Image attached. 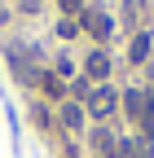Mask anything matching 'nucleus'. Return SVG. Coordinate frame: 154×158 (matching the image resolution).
Here are the masks:
<instances>
[{
    "instance_id": "nucleus-4",
    "label": "nucleus",
    "mask_w": 154,
    "mask_h": 158,
    "mask_svg": "<svg viewBox=\"0 0 154 158\" xmlns=\"http://www.w3.org/2000/svg\"><path fill=\"white\" fill-rule=\"evenodd\" d=\"M88 31H92V35H110V18H101V13H88Z\"/></svg>"
},
{
    "instance_id": "nucleus-7",
    "label": "nucleus",
    "mask_w": 154,
    "mask_h": 158,
    "mask_svg": "<svg viewBox=\"0 0 154 158\" xmlns=\"http://www.w3.org/2000/svg\"><path fill=\"white\" fill-rule=\"evenodd\" d=\"M62 118H66V123L75 127V123H79V106H62Z\"/></svg>"
},
{
    "instance_id": "nucleus-1",
    "label": "nucleus",
    "mask_w": 154,
    "mask_h": 158,
    "mask_svg": "<svg viewBox=\"0 0 154 158\" xmlns=\"http://www.w3.org/2000/svg\"><path fill=\"white\" fill-rule=\"evenodd\" d=\"M128 114H137L141 132L154 136V106H150V97H145V92H128Z\"/></svg>"
},
{
    "instance_id": "nucleus-6",
    "label": "nucleus",
    "mask_w": 154,
    "mask_h": 158,
    "mask_svg": "<svg viewBox=\"0 0 154 158\" xmlns=\"http://www.w3.org/2000/svg\"><path fill=\"white\" fill-rule=\"evenodd\" d=\"M123 158H150V149H145L141 141H128V149H123Z\"/></svg>"
},
{
    "instance_id": "nucleus-5",
    "label": "nucleus",
    "mask_w": 154,
    "mask_h": 158,
    "mask_svg": "<svg viewBox=\"0 0 154 158\" xmlns=\"http://www.w3.org/2000/svg\"><path fill=\"white\" fill-rule=\"evenodd\" d=\"M92 141H97V149H101V154H110V149H114V136H110L106 127H97V136H92Z\"/></svg>"
},
{
    "instance_id": "nucleus-2",
    "label": "nucleus",
    "mask_w": 154,
    "mask_h": 158,
    "mask_svg": "<svg viewBox=\"0 0 154 158\" xmlns=\"http://www.w3.org/2000/svg\"><path fill=\"white\" fill-rule=\"evenodd\" d=\"M106 70H110V57H106V53H92V57H88V75H92V79H106Z\"/></svg>"
},
{
    "instance_id": "nucleus-3",
    "label": "nucleus",
    "mask_w": 154,
    "mask_h": 158,
    "mask_svg": "<svg viewBox=\"0 0 154 158\" xmlns=\"http://www.w3.org/2000/svg\"><path fill=\"white\" fill-rule=\"evenodd\" d=\"M92 110H97V114H110V110H114V92L101 88V92H97V101H92Z\"/></svg>"
}]
</instances>
